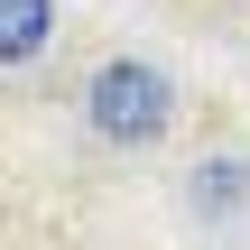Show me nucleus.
Wrapping results in <instances>:
<instances>
[{"label":"nucleus","instance_id":"f257e3e1","mask_svg":"<svg viewBox=\"0 0 250 250\" xmlns=\"http://www.w3.org/2000/svg\"><path fill=\"white\" fill-rule=\"evenodd\" d=\"M83 111H93V130L102 139H121V148H148L167 121H176V102H167V74H148V65H102L93 74V93H83Z\"/></svg>","mask_w":250,"mask_h":250},{"label":"nucleus","instance_id":"f03ea898","mask_svg":"<svg viewBox=\"0 0 250 250\" xmlns=\"http://www.w3.org/2000/svg\"><path fill=\"white\" fill-rule=\"evenodd\" d=\"M56 28V0H0V65H28Z\"/></svg>","mask_w":250,"mask_h":250},{"label":"nucleus","instance_id":"7ed1b4c3","mask_svg":"<svg viewBox=\"0 0 250 250\" xmlns=\"http://www.w3.org/2000/svg\"><path fill=\"white\" fill-rule=\"evenodd\" d=\"M204 204H241V167H232V158L204 167Z\"/></svg>","mask_w":250,"mask_h":250}]
</instances>
